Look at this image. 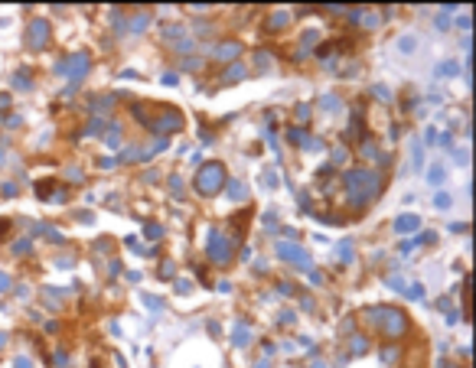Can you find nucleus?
Returning <instances> with one entry per match:
<instances>
[{
    "mask_svg": "<svg viewBox=\"0 0 476 368\" xmlns=\"http://www.w3.org/2000/svg\"><path fill=\"white\" fill-rule=\"evenodd\" d=\"M160 235H163L160 225H147V238H160Z\"/></svg>",
    "mask_w": 476,
    "mask_h": 368,
    "instance_id": "27",
    "label": "nucleus"
},
{
    "mask_svg": "<svg viewBox=\"0 0 476 368\" xmlns=\"http://www.w3.org/2000/svg\"><path fill=\"white\" fill-rule=\"evenodd\" d=\"M388 287H398V290H401L404 280H401V277H388Z\"/></svg>",
    "mask_w": 476,
    "mask_h": 368,
    "instance_id": "36",
    "label": "nucleus"
},
{
    "mask_svg": "<svg viewBox=\"0 0 476 368\" xmlns=\"http://www.w3.org/2000/svg\"><path fill=\"white\" fill-rule=\"evenodd\" d=\"M287 140H294V143H304V131L290 127V131H287Z\"/></svg>",
    "mask_w": 476,
    "mask_h": 368,
    "instance_id": "24",
    "label": "nucleus"
},
{
    "mask_svg": "<svg viewBox=\"0 0 476 368\" xmlns=\"http://www.w3.org/2000/svg\"><path fill=\"white\" fill-rule=\"evenodd\" d=\"M4 342H7V333H0V349H4Z\"/></svg>",
    "mask_w": 476,
    "mask_h": 368,
    "instance_id": "39",
    "label": "nucleus"
},
{
    "mask_svg": "<svg viewBox=\"0 0 476 368\" xmlns=\"http://www.w3.org/2000/svg\"><path fill=\"white\" fill-rule=\"evenodd\" d=\"M209 257L219 264H228L232 261V245H228V238L225 235H219V231H212V238H209Z\"/></svg>",
    "mask_w": 476,
    "mask_h": 368,
    "instance_id": "6",
    "label": "nucleus"
},
{
    "mask_svg": "<svg viewBox=\"0 0 476 368\" xmlns=\"http://www.w3.org/2000/svg\"><path fill=\"white\" fill-rule=\"evenodd\" d=\"M104 143H108V147H121V131L114 127V124L104 131Z\"/></svg>",
    "mask_w": 476,
    "mask_h": 368,
    "instance_id": "15",
    "label": "nucleus"
},
{
    "mask_svg": "<svg viewBox=\"0 0 476 368\" xmlns=\"http://www.w3.org/2000/svg\"><path fill=\"white\" fill-rule=\"evenodd\" d=\"M418 225H421V219H418V215H401V219L395 222V228H398V231H414Z\"/></svg>",
    "mask_w": 476,
    "mask_h": 368,
    "instance_id": "11",
    "label": "nucleus"
},
{
    "mask_svg": "<svg viewBox=\"0 0 476 368\" xmlns=\"http://www.w3.org/2000/svg\"><path fill=\"white\" fill-rule=\"evenodd\" d=\"M26 33H30V36H26V42H30L33 49H42V46L49 42V23H46V20H33Z\"/></svg>",
    "mask_w": 476,
    "mask_h": 368,
    "instance_id": "8",
    "label": "nucleus"
},
{
    "mask_svg": "<svg viewBox=\"0 0 476 368\" xmlns=\"http://www.w3.org/2000/svg\"><path fill=\"white\" fill-rule=\"evenodd\" d=\"M440 75H457V62H444V66H440Z\"/></svg>",
    "mask_w": 476,
    "mask_h": 368,
    "instance_id": "26",
    "label": "nucleus"
},
{
    "mask_svg": "<svg viewBox=\"0 0 476 368\" xmlns=\"http://www.w3.org/2000/svg\"><path fill=\"white\" fill-rule=\"evenodd\" d=\"M434 205H437V209H447V205H450V196H447V192H437V196H434Z\"/></svg>",
    "mask_w": 476,
    "mask_h": 368,
    "instance_id": "21",
    "label": "nucleus"
},
{
    "mask_svg": "<svg viewBox=\"0 0 476 368\" xmlns=\"http://www.w3.org/2000/svg\"><path fill=\"white\" fill-rule=\"evenodd\" d=\"M352 352H365V339H359V336L352 339Z\"/></svg>",
    "mask_w": 476,
    "mask_h": 368,
    "instance_id": "29",
    "label": "nucleus"
},
{
    "mask_svg": "<svg viewBox=\"0 0 476 368\" xmlns=\"http://www.w3.org/2000/svg\"><path fill=\"white\" fill-rule=\"evenodd\" d=\"M7 287H10V277H7V274H0V290H7Z\"/></svg>",
    "mask_w": 476,
    "mask_h": 368,
    "instance_id": "38",
    "label": "nucleus"
},
{
    "mask_svg": "<svg viewBox=\"0 0 476 368\" xmlns=\"http://www.w3.org/2000/svg\"><path fill=\"white\" fill-rule=\"evenodd\" d=\"M147 23H150V16H147V13H140V16H134V23H131V30H144Z\"/></svg>",
    "mask_w": 476,
    "mask_h": 368,
    "instance_id": "19",
    "label": "nucleus"
},
{
    "mask_svg": "<svg viewBox=\"0 0 476 368\" xmlns=\"http://www.w3.org/2000/svg\"><path fill=\"white\" fill-rule=\"evenodd\" d=\"M222 183H225V169H222V163H206L196 173V192H202V196H212V192H219L222 189Z\"/></svg>",
    "mask_w": 476,
    "mask_h": 368,
    "instance_id": "2",
    "label": "nucleus"
},
{
    "mask_svg": "<svg viewBox=\"0 0 476 368\" xmlns=\"http://www.w3.org/2000/svg\"><path fill=\"white\" fill-rule=\"evenodd\" d=\"M408 297H411V300H421V297H424V287H421V284H411V287H408Z\"/></svg>",
    "mask_w": 476,
    "mask_h": 368,
    "instance_id": "20",
    "label": "nucleus"
},
{
    "mask_svg": "<svg viewBox=\"0 0 476 368\" xmlns=\"http://www.w3.org/2000/svg\"><path fill=\"white\" fill-rule=\"evenodd\" d=\"M313 368H326V365H313Z\"/></svg>",
    "mask_w": 476,
    "mask_h": 368,
    "instance_id": "40",
    "label": "nucleus"
},
{
    "mask_svg": "<svg viewBox=\"0 0 476 368\" xmlns=\"http://www.w3.org/2000/svg\"><path fill=\"white\" fill-rule=\"evenodd\" d=\"M30 248H33V241H30V238H20V241H13V245H10L13 254H26Z\"/></svg>",
    "mask_w": 476,
    "mask_h": 368,
    "instance_id": "17",
    "label": "nucleus"
},
{
    "mask_svg": "<svg viewBox=\"0 0 476 368\" xmlns=\"http://www.w3.org/2000/svg\"><path fill=\"white\" fill-rule=\"evenodd\" d=\"M378 189H382V176L372 173V169H352V173H346V192H349L352 205L372 202Z\"/></svg>",
    "mask_w": 476,
    "mask_h": 368,
    "instance_id": "1",
    "label": "nucleus"
},
{
    "mask_svg": "<svg viewBox=\"0 0 476 368\" xmlns=\"http://www.w3.org/2000/svg\"><path fill=\"white\" fill-rule=\"evenodd\" d=\"M382 358H385V362H395V349L388 345V349H385V352H382Z\"/></svg>",
    "mask_w": 476,
    "mask_h": 368,
    "instance_id": "34",
    "label": "nucleus"
},
{
    "mask_svg": "<svg viewBox=\"0 0 476 368\" xmlns=\"http://www.w3.org/2000/svg\"><path fill=\"white\" fill-rule=\"evenodd\" d=\"M56 72H59V75H69V78H72V85H75L78 78L88 72V56H69L66 62H59V66H56Z\"/></svg>",
    "mask_w": 476,
    "mask_h": 368,
    "instance_id": "5",
    "label": "nucleus"
},
{
    "mask_svg": "<svg viewBox=\"0 0 476 368\" xmlns=\"http://www.w3.org/2000/svg\"><path fill=\"white\" fill-rule=\"evenodd\" d=\"M248 339H251V329L238 322V326H235V333H232V342H235L238 349H242V345H248Z\"/></svg>",
    "mask_w": 476,
    "mask_h": 368,
    "instance_id": "10",
    "label": "nucleus"
},
{
    "mask_svg": "<svg viewBox=\"0 0 476 368\" xmlns=\"http://www.w3.org/2000/svg\"><path fill=\"white\" fill-rule=\"evenodd\" d=\"M287 20H290V13H287V10H280V13H274V16L268 20V30H277V26H284Z\"/></svg>",
    "mask_w": 476,
    "mask_h": 368,
    "instance_id": "16",
    "label": "nucleus"
},
{
    "mask_svg": "<svg viewBox=\"0 0 476 368\" xmlns=\"http://www.w3.org/2000/svg\"><path fill=\"white\" fill-rule=\"evenodd\" d=\"M242 56V42H235V39H228V42H219V46L212 49V59L215 62H232Z\"/></svg>",
    "mask_w": 476,
    "mask_h": 368,
    "instance_id": "9",
    "label": "nucleus"
},
{
    "mask_svg": "<svg viewBox=\"0 0 476 368\" xmlns=\"http://www.w3.org/2000/svg\"><path fill=\"white\" fill-rule=\"evenodd\" d=\"M56 365H69V355L66 352H56Z\"/></svg>",
    "mask_w": 476,
    "mask_h": 368,
    "instance_id": "37",
    "label": "nucleus"
},
{
    "mask_svg": "<svg viewBox=\"0 0 476 368\" xmlns=\"http://www.w3.org/2000/svg\"><path fill=\"white\" fill-rule=\"evenodd\" d=\"M277 254L287 257V261H297V264H300V271H307V267H310V254H307L304 248L290 245V241H277Z\"/></svg>",
    "mask_w": 476,
    "mask_h": 368,
    "instance_id": "7",
    "label": "nucleus"
},
{
    "mask_svg": "<svg viewBox=\"0 0 476 368\" xmlns=\"http://www.w3.org/2000/svg\"><path fill=\"white\" fill-rule=\"evenodd\" d=\"M339 257H342V261H352V245H349V241L339 245Z\"/></svg>",
    "mask_w": 476,
    "mask_h": 368,
    "instance_id": "25",
    "label": "nucleus"
},
{
    "mask_svg": "<svg viewBox=\"0 0 476 368\" xmlns=\"http://www.w3.org/2000/svg\"><path fill=\"white\" fill-rule=\"evenodd\" d=\"M254 59H258V69H264V66H271V56H268V52H258V56H254Z\"/></svg>",
    "mask_w": 476,
    "mask_h": 368,
    "instance_id": "28",
    "label": "nucleus"
},
{
    "mask_svg": "<svg viewBox=\"0 0 476 368\" xmlns=\"http://www.w3.org/2000/svg\"><path fill=\"white\" fill-rule=\"evenodd\" d=\"M369 316V322H375V326H382L388 336H398L401 329H404V313H398V310H392V307H372L365 313Z\"/></svg>",
    "mask_w": 476,
    "mask_h": 368,
    "instance_id": "3",
    "label": "nucleus"
},
{
    "mask_svg": "<svg viewBox=\"0 0 476 368\" xmlns=\"http://www.w3.org/2000/svg\"><path fill=\"white\" fill-rule=\"evenodd\" d=\"M228 196H232V199H245V196H248V186L235 179V183H228Z\"/></svg>",
    "mask_w": 476,
    "mask_h": 368,
    "instance_id": "14",
    "label": "nucleus"
},
{
    "mask_svg": "<svg viewBox=\"0 0 476 368\" xmlns=\"http://www.w3.org/2000/svg\"><path fill=\"white\" fill-rule=\"evenodd\" d=\"M176 290L186 293V290H192V284H189V280H176Z\"/></svg>",
    "mask_w": 476,
    "mask_h": 368,
    "instance_id": "32",
    "label": "nucleus"
},
{
    "mask_svg": "<svg viewBox=\"0 0 476 368\" xmlns=\"http://www.w3.org/2000/svg\"><path fill=\"white\" fill-rule=\"evenodd\" d=\"M297 118H300V121H307V118H310V107H307V104H300V107H297Z\"/></svg>",
    "mask_w": 476,
    "mask_h": 368,
    "instance_id": "31",
    "label": "nucleus"
},
{
    "mask_svg": "<svg viewBox=\"0 0 476 368\" xmlns=\"http://www.w3.org/2000/svg\"><path fill=\"white\" fill-rule=\"evenodd\" d=\"M160 277H173V264H163L160 267Z\"/></svg>",
    "mask_w": 476,
    "mask_h": 368,
    "instance_id": "35",
    "label": "nucleus"
},
{
    "mask_svg": "<svg viewBox=\"0 0 476 368\" xmlns=\"http://www.w3.org/2000/svg\"><path fill=\"white\" fill-rule=\"evenodd\" d=\"M13 368H33V362H30V358H26V355H20V358H16V362H13Z\"/></svg>",
    "mask_w": 476,
    "mask_h": 368,
    "instance_id": "30",
    "label": "nucleus"
},
{
    "mask_svg": "<svg viewBox=\"0 0 476 368\" xmlns=\"http://www.w3.org/2000/svg\"><path fill=\"white\" fill-rule=\"evenodd\" d=\"M398 49H401V52H411V49H414V36H404V39L398 42Z\"/></svg>",
    "mask_w": 476,
    "mask_h": 368,
    "instance_id": "23",
    "label": "nucleus"
},
{
    "mask_svg": "<svg viewBox=\"0 0 476 368\" xmlns=\"http://www.w3.org/2000/svg\"><path fill=\"white\" fill-rule=\"evenodd\" d=\"M427 183H434V186L444 183V166H434V169H430V173H427Z\"/></svg>",
    "mask_w": 476,
    "mask_h": 368,
    "instance_id": "18",
    "label": "nucleus"
},
{
    "mask_svg": "<svg viewBox=\"0 0 476 368\" xmlns=\"http://www.w3.org/2000/svg\"><path fill=\"white\" fill-rule=\"evenodd\" d=\"M180 33H183V30H180V26H176V23L163 26V36H166V39H176V36H180Z\"/></svg>",
    "mask_w": 476,
    "mask_h": 368,
    "instance_id": "22",
    "label": "nucleus"
},
{
    "mask_svg": "<svg viewBox=\"0 0 476 368\" xmlns=\"http://www.w3.org/2000/svg\"><path fill=\"white\" fill-rule=\"evenodd\" d=\"M147 127L157 131L160 137H166V134H173V131H180V127H183V118L176 114V107H163V111L157 114V121H150Z\"/></svg>",
    "mask_w": 476,
    "mask_h": 368,
    "instance_id": "4",
    "label": "nucleus"
},
{
    "mask_svg": "<svg viewBox=\"0 0 476 368\" xmlns=\"http://www.w3.org/2000/svg\"><path fill=\"white\" fill-rule=\"evenodd\" d=\"M13 85H16V88H30V85H33L30 69H20V72H16V75H13Z\"/></svg>",
    "mask_w": 476,
    "mask_h": 368,
    "instance_id": "13",
    "label": "nucleus"
},
{
    "mask_svg": "<svg viewBox=\"0 0 476 368\" xmlns=\"http://www.w3.org/2000/svg\"><path fill=\"white\" fill-rule=\"evenodd\" d=\"M245 72H248V69H245L242 62H235V66H232V69H228L225 75H222V85H228V82H238V78H245Z\"/></svg>",
    "mask_w": 476,
    "mask_h": 368,
    "instance_id": "12",
    "label": "nucleus"
},
{
    "mask_svg": "<svg viewBox=\"0 0 476 368\" xmlns=\"http://www.w3.org/2000/svg\"><path fill=\"white\" fill-rule=\"evenodd\" d=\"M183 69H199V59H183Z\"/></svg>",
    "mask_w": 476,
    "mask_h": 368,
    "instance_id": "33",
    "label": "nucleus"
},
{
    "mask_svg": "<svg viewBox=\"0 0 476 368\" xmlns=\"http://www.w3.org/2000/svg\"><path fill=\"white\" fill-rule=\"evenodd\" d=\"M258 368H268V365H264V362H261V365H258Z\"/></svg>",
    "mask_w": 476,
    "mask_h": 368,
    "instance_id": "41",
    "label": "nucleus"
}]
</instances>
